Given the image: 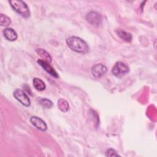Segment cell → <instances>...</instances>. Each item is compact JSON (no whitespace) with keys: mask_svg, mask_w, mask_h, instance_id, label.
<instances>
[{"mask_svg":"<svg viewBox=\"0 0 157 157\" xmlns=\"http://www.w3.org/2000/svg\"><path fill=\"white\" fill-rule=\"evenodd\" d=\"M3 34L5 38L9 41H14L17 37V34L15 31L11 28H7L3 31Z\"/></svg>","mask_w":157,"mask_h":157,"instance_id":"9c48e42d","label":"cell"},{"mask_svg":"<svg viewBox=\"0 0 157 157\" xmlns=\"http://www.w3.org/2000/svg\"><path fill=\"white\" fill-rule=\"evenodd\" d=\"M33 83L34 88L39 91H42L45 89V83L40 79L37 77H35L33 80Z\"/></svg>","mask_w":157,"mask_h":157,"instance_id":"7c38bea8","label":"cell"},{"mask_svg":"<svg viewBox=\"0 0 157 157\" xmlns=\"http://www.w3.org/2000/svg\"><path fill=\"white\" fill-rule=\"evenodd\" d=\"M129 67L123 62H117L112 67V72L117 77H121L128 73Z\"/></svg>","mask_w":157,"mask_h":157,"instance_id":"3957f363","label":"cell"},{"mask_svg":"<svg viewBox=\"0 0 157 157\" xmlns=\"http://www.w3.org/2000/svg\"><path fill=\"white\" fill-rule=\"evenodd\" d=\"M86 20L90 24L94 26H98L101 23V16L96 12L91 11L87 13Z\"/></svg>","mask_w":157,"mask_h":157,"instance_id":"5b68a950","label":"cell"},{"mask_svg":"<svg viewBox=\"0 0 157 157\" xmlns=\"http://www.w3.org/2000/svg\"><path fill=\"white\" fill-rule=\"evenodd\" d=\"M58 107L59 109V110L63 112H67L69 108V105L67 101L62 98L59 99L58 101Z\"/></svg>","mask_w":157,"mask_h":157,"instance_id":"4fadbf2b","label":"cell"},{"mask_svg":"<svg viewBox=\"0 0 157 157\" xmlns=\"http://www.w3.org/2000/svg\"><path fill=\"white\" fill-rule=\"evenodd\" d=\"M66 42L67 46L77 53L85 54L89 51V46L87 43L80 37L71 36L66 39Z\"/></svg>","mask_w":157,"mask_h":157,"instance_id":"6da1fadb","label":"cell"},{"mask_svg":"<svg viewBox=\"0 0 157 157\" xmlns=\"http://www.w3.org/2000/svg\"><path fill=\"white\" fill-rule=\"evenodd\" d=\"M14 98L18 100L21 104L26 107H28L31 104V101L29 97L25 91L20 89H16L13 91Z\"/></svg>","mask_w":157,"mask_h":157,"instance_id":"277c9868","label":"cell"},{"mask_svg":"<svg viewBox=\"0 0 157 157\" xmlns=\"http://www.w3.org/2000/svg\"><path fill=\"white\" fill-rule=\"evenodd\" d=\"M37 62L50 75H51L52 76H53L55 78H58L59 77L57 72H56V71L50 65V63H48L42 59H38L37 61Z\"/></svg>","mask_w":157,"mask_h":157,"instance_id":"ba28073f","label":"cell"},{"mask_svg":"<svg viewBox=\"0 0 157 157\" xmlns=\"http://www.w3.org/2000/svg\"><path fill=\"white\" fill-rule=\"evenodd\" d=\"M36 52L37 53V55L40 56L45 61L50 63L52 62V57L50 56V55L45 50L42 49V48H37L36 50Z\"/></svg>","mask_w":157,"mask_h":157,"instance_id":"8fae6325","label":"cell"},{"mask_svg":"<svg viewBox=\"0 0 157 157\" xmlns=\"http://www.w3.org/2000/svg\"><path fill=\"white\" fill-rule=\"evenodd\" d=\"M0 23L2 26H7L11 23V20L6 15L1 13L0 15Z\"/></svg>","mask_w":157,"mask_h":157,"instance_id":"5bb4252c","label":"cell"},{"mask_svg":"<svg viewBox=\"0 0 157 157\" xmlns=\"http://www.w3.org/2000/svg\"><path fill=\"white\" fill-rule=\"evenodd\" d=\"M117 33L118 36H119V37L125 42H129L132 39V34L127 31H124V30L118 29L117 31Z\"/></svg>","mask_w":157,"mask_h":157,"instance_id":"30bf717a","label":"cell"},{"mask_svg":"<svg viewBox=\"0 0 157 157\" xmlns=\"http://www.w3.org/2000/svg\"><path fill=\"white\" fill-rule=\"evenodd\" d=\"M39 103L42 107L47 109H50L53 106V102L50 100L46 98L40 99Z\"/></svg>","mask_w":157,"mask_h":157,"instance_id":"9a60e30c","label":"cell"},{"mask_svg":"<svg viewBox=\"0 0 157 157\" xmlns=\"http://www.w3.org/2000/svg\"><path fill=\"white\" fill-rule=\"evenodd\" d=\"M12 9L24 18L30 16V11L27 4L23 1L11 0L9 1Z\"/></svg>","mask_w":157,"mask_h":157,"instance_id":"7a4b0ae2","label":"cell"},{"mask_svg":"<svg viewBox=\"0 0 157 157\" xmlns=\"http://www.w3.org/2000/svg\"><path fill=\"white\" fill-rule=\"evenodd\" d=\"M106 66L102 64H96L91 67V74L96 78L102 77L106 73Z\"/></svg>","mask_w":157,"mask_h":157,"instance_id":"8992f818","label":"cell"},{"mask_svg":"<svg viewBox=\"0 0 157 157\" xmlns=\"http://www.w3.org/2000/svg\"><path fill=\"white\" fill-rule=\"evenodd\" d=\"M30 121L32 123L33 126H34L37 129L40 130V131H46L47 129V126L45 123V122L41 119L40 118L33 116L30 118Z\"/></svg>","mask_w":157,"mask_h":157,"instance_id":"52a82bcc","label":"cell"},{"mask_svg":"<svg viewBox=\"0 0 157 157\" xmlns=\"http://www.w3.org/2000/svg\"><path fill=\"white\" fill-rule=\"evenodd\" d=\"M105 155L107 156H120L118 153L113 148H109L105 151Z\"/></svg>","mask_w":157,"mask_h":157,"instance_id":"2e32d148","label":"cell"}]
</instances>
